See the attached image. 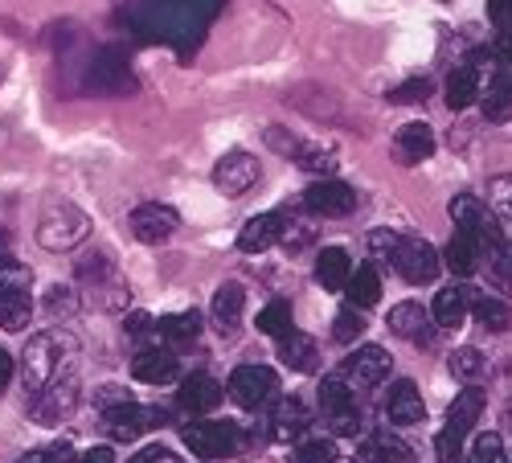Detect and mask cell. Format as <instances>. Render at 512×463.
I'll list each match as a JSON object with an SVG mask.
<instances>
[{"label": "cell", "mask_w": 512, "mask_h": 463, "mask_svg": "<svg viewBox=\"0 0 512 463\" xmlns=\"http://www.w3.org/2000/svg\"><path fill=\"white\" fill-rule=\"evenodd\" d=\"M259 177H263V168L250 152H226L218 164H213V185H218L226 197L246 193L250 185H259Z\"/></svg>", "instance_id": "obj_13"}, {"label": "cell", "mask_w": 512, "mask_h": 463, "mask_svg": "<svg viewBox=\"0 0 512 463\" xmlns=\"http://www.w3.org/2000/svg\"><path fill=\"white\" fill-rule=\"evenodd\" d=\"M390 369H394V357H390L386 349H381V345H361V349L345 361V382L357 386V390H373V386L386 382Z\"/></svg>", "instance_id": "obj_12"}, {"label": "cell", "mask_w": 512, "mask_h": 463, "mask_svg": "<svg viewBox=\"0 0 512 463\" xmlns=\"http://www.w3.org/2000/svg\"><path fill=\"white\" fill-rule=\"evenodd\" d=\"M127 398H132L127 390H119V386H103V398H99V406H103V410H111V406H119V402H127Z\"/></svg>", "instance_id": "obj_52"}, {"label": "cell", "mask_w": 512, "mask_h": 463, "mask_svg": "<svg viewBox=\"0 0 512 463\" xmlns=\"http://www.w3.org/2000/svg\"><path fill=\"white\" fill-rule=\"evenodd\" d=\"M78 463H115V451L111 447H91Z\"/></svg>", "instance_id": "obj_53"}, {"label": "cell", "mask_w": 512, "mask_h": 463, "mask_svg": "<svg viewBox=\"0 0 512 463\" xmlns=\"http://www.w3.org/2000/svg\"><path fill=\"white\" fill-rule=\"evenodd\" d=\"M222 402V382L209 373H189L181 390H177V406L189 410V414H209L213 406Z\"/></svg>", "instance_id": "obj_16"}, {"label": "cell", "mask_w": 512, "mask_h": 463, "mask_svg": "<svg viewBox=\"0 0 512 463\" xmlns=\"http://www.w3.org/2000/svg\"><path fill=\"white\" fill-rule=\"evenodd\" d=\"M46 312L58 316V320H62V316H74V312H78L74 291H70V287H50V291H46Z\"/></svg>", "instance_id": "obj_45"}, {"label": "cell", "mask_w": 512, "mask_h": 463, "mask_svg": "<svg viewBox=\"0 0 512 463\" xmlns=\"http://www.w3.org/2000/svg\"><path fill=\"white\" fill-rule=\"evenodd\" d=\"M496 218H504V222H512V173L508 177H492V185H488V201H484Z\"/></svg>", "instance_id": "obj_38"}, {"label": "cell", "mask_w": 512, "mask_h": 463, "mask_svg": "<svg viewBox=\"0 0 512 463\" xmlns=\"http://www.w3.org/2000/svg\"><path fill=\"white\" fill-rule=\"evenodd\" d=\"M467 312L476 316L484 332H508L512 328V308L500 296H484V291H467Z\"/></svg>", "instance_id": "obj_23"}, {"label": "cell", "mask_w": 512, "mask_h": 463, "mask_svg": "<svg viewBox=\"0 0 512 463\" xmlns=\"http://www.w3.org/2000/svg\"><path fill=\"white\" fill-rule=\"evenodd\" d=\"M181 439H185V447L197 455V459H226V455H234L238 447H242V431L234 427V423H218V418H201V423H185V431H181Z\"/></svg>", "instance_id": "obj_6"}, {"label": "cell", "mask_w": 512, "mask_h": 463, "mask_svg": "<svg viewBox=\"0 0 512 463\" xmlns=\"http://www.w3.org/2000/svg\"><path fill=\"white\" fill-rule=\"evenodd\" d=\"M345 291H349V300H353L361 312L373 308V304L381 300V275H377V267H357V271L349 275Z\"/></svg>", "instance_id": "obj_33"}, {"label": "cell", "mask_w": 512, "mask_h": 463, "mask_svg": "<svg viewBox=\"0 0 512 463\" xmlns=\"http://www.w3.org/2000/svg\"><path fill=\"white\" fill-rule=\"evenodd\" d=\"M484 115L492 123H508L512 119V70H496L488 91H484Z\"/></svg>", "instance_id": "obj_28"}, {"label": "cell", "mask_w": 512, "mask_h": 463, "mask_svg": "<svg viewBox=\"0 0 512 463\" xmlns=\"http://www.w3.org/2000/svg\"><path fill=\"white\" fill-rule=\"evenodd\" d=\"M181 218H177V209L173 205H160V201H144L132 209V234L144 242V246H160L177 234Z\"/></svg>", "instance_id": "obj_11"}, {"label": "cell", "mask_w": 512, "mask_h": 463, "mask_svg": "<svg viewBox=\"0 0 512 463\" xmlns=\"http://www.w3.org/2000/svg\"><path fill=\"white\" fill-rule=\"evenodd\" d=\"M435 152V132L426 128V123H406V128H398L394 136V156L402 164H418Z\"/></svg>", "instance_id": "obj_24"}, {"label": "cell", "mask_w": 512, "mask_h": 463, "mask_svg": "<svg viewBox=\"0 0 512 463\" xmlns=\"http://www.w3.org/2000/svg\"><path fill=\"white\" fill-rule=\"evenodd\" d=\"M291 328V308L279 300V304H267L263 312H259V332H267V336H283Z\"/></svg>", "instance_id": "obj_44"}, {"label": "cell", "mask_w": 512, "mask_h": 463, "mask_svg": "<svg viewBox=\"0 0 512 463\" xmlns=\"http://www.w3.org/2000/svg\"><path fill=\"white\" fill-rule=\"evenodd\" d=\"M279 242V214H259L250 218L238 234V250L242 255H263V250H271Z\"/></svg>", "instance_id": "obj_25"}, {"label": "cell", "mask_w": 512, "mask_h": 463, "mask_svg": "<svg viewBox=\"0 0 512 463\" xmlns=\"http://www.w3.org/2000/svg\"><path fill=\"white\" fill-rule=\"evenodd\" d=\"M74 410H78V382H74L70 373L58 377V382H50L41 394L29 398V418H33V423H46V427L66 423Z\"/></svg>", "instance_id": "obj_8"}, {"label": "cell", "mask_w": 512, "mask_h": 463, "mask_svg": "<svg viewBox=\"0 0 512 463\" xmlns=\"http://www.w3.org/2000/svg\"><path fill=\"white\" fill-rule=\"evenodd\" d=\"M480 255H484V246H480L472 234L455 230L451 242H447V250H443V263H447L451 275L467 279V275H476V271H480Z\"/></svg>", "instance_id": "obj_21"}, {"label": "cell", "mask_w": 512, "mask_h": 463, "mask_svg": "<svg viewBox=\"0 0 512 463\" xmlns=\"http://www.w3.org/2000/svg\"><path fill=\"white\" fill-rule=\"evenodd\" d=\"M29 283H33L29 267H21V263L9 259V255H0V296H13V291H29Z\"/></svg>", "instance_id": "obj_37"}, {"label": "cell", "mask_w": 512, "mask_h": 463, "mask_svg": "<svg viewBox=\"0 0 512 463\" xmlns=\"http://www.w3.org/2000/svg\"><path fill=\"white\" fill-rule=\"evenodd\" d=\"M508 463H512V459H508Z\"/></svg>", "instance_id": "obj_56"}, {"label": "cell", "mask_w": 512, "mask_h": 463, "mask_svg": "<svg viewBox=\"0 0 512 463\" xmlns=\"http://www.w3.org/2000/svg\"><path fill=\"white\" fill-rule=\"evenodd\" d=\"M320 414H324L332 435H340V439L361 435V414L353 402V386L345 377H324L320 382Z\"/></svg>", "instance_id": "obj_4"}, {"label": "cell", "mask_w": 512, "mask_h": 463, "mask_svg": "<svg viewBox=\"0 0 512 463\" xmlns=\"http://www.w3.org/2000/svg\"><path fill=\"white\" fill-rule=\"evenodd\" d=\"M111 279H115V267H111L107 250H91V255L78 259V283L87 287V296H91V291H99L103 283H111Z\"/></svg>", "instance_id": "obj_32"}, {"label": "cell", "mask_w": 512, "mask_h": 463, "mask_svg": "<svg viewBox=\"0 0 512 463\" xmlns=\"http://www.w3.org/2000/svg\"><path fill=\"white\" fill-rule=\"evenodd\" d=\"M488 17H492V25L500 33L512 29V0H488Z\"/></svg>", "instance_id": "obj_50"}, {"label": "cell", "mask_w": 512, "mask_h": 463, "mask_svg": "<svg viewBox=\"0 0 512 463\" xmlns=\"http://www.w3.org/2000/svg\"><path fill=\"white\" fill-rule=\"evenodd\" d=\"M9 377H13V357H9L5 349H0V390L9 386Z\"/></svg>", "instance_id": "obj_55"}, {"label": "cell", "mask_w": 512, "mask_h": 463, "mask_svg": "<svg viewBox=\"0 0 512 463\" xmlns=\"http://www.w3.org/2000/svg\"><path fill=\"white\" fill-rule=\"evenodd\" d=\"M451 222H455V230L472 234L480 246H492L496 238H504L500 226H496V214H492V209L480 197H472V193H459L451 201Z\"/></svg>", "instance_id": "obj_9"}, {"label": "cell", "mask_w": 512, "mask_h": 463, "mask_svg": "<svg viewBox=\"0 0 512 463\" xmlns=\"http://www.w3.org/2000/svg\"><path fill=\"white\" fill-rule=\"evenodd\" d=\"M394 267H398V275H402L406 283H414V287L435 283L439 271H443V263H439V255H435V246H431V242H422V238H402L398 255H394Z\"/></svg>", "instance_id": "obj_10"}, {"label": "cell", "mask_w": 512, "mask_h": 463, "mask_svg": "<svg viewBox=\"0 0 512 463\" xmlns=\"http://www.w3.org/2000/svg\"><path fill=\"white\" fill-rule=\"evenodd\" d=\"M476 99H480V74L472 66L451 70V78H447V107L463 111V107H472Z\"/></svg>", "instance_id": "obj_31"}, {"label": "cell", "mask_w": 512, "mask_h": 463, "mask_svg": "<svg viewBox=\"0 0 512 463\" xmlns=\"http://www.w3.org/2000/svg\"><path fill=\"white\" fill-rule=\"evenodd\" d=\"M279 361H283L287 369H295V373H312V369L320 365V349H316V341H312L308 332L287 328V332L279 336Z\"/></svg>", "instance_id": "obj_20"}, {"label": "cell", "mask_w": 512, "mask_h": 463, "mask_svg": "<svg viewBox=\"0 0 512 463\" xmlns=\"http://www.w3.org/2000/svg\"><path fill=\"white\" fill-rule=\"evenodd\" d=\"M164 423V410H156V406H140V402H119V406H111V410H103V427H107V435L111 439H119V443H132V439H140L144 431H152V427H160Z\"/></svg>", "instance_id": "obj_7"}, {"label": "cell", "mask_w": 512, "mask_h": 463, "mask_svg": "<svg viewBox=\"0 0 512 463\" xmlns=\"http://www.w3.org/2000/svg\"><path fill=\"white\" fill-rule=\"evenodd\" d=\"M361 332H365V316H361V308H357V312H353V308H345V312H340V316L332 320V336H336L340 345L357 341Z\"/></svg>", "instance_id": "obj_43"}, {"label": "cell", "mask_w": 512, "mask_h": 463, "mask_svg": "<svg viewBox=\"0 0 512 463\" xmlns=\"http://www.w3.org/2000/svg\"><path fill=\"white\" fill-rule=\"evenodd\" d=\"M156 336L168 345H177V349H189L197 345V336H201V316L197 312H173V316H160L156 320Z\"/></svg>", "instance_id": "obj_26"}, {"label": "cell", "mask_w": 512, "mask_h": 463, "mask_svg": "<svg viewBox=\"0 0 512 463\" xmlns=\"http://www.w3.org/2000/svg\"><path fill=\"white\" fill-rule=\"evenodd\" d=\"M431 320L439 328H459L467 320V287H443L431 304Z\"/></svg>", "instance_id": "obj_29"}, {"label": "cell", "mask_w": 512, "mask_h": 463, "mask_svg": "<svg viewBox=\"0 0 512 463\" xmlns=\"http://www.w3.org/2000/svg\"><path fill=\"white\" fill-rule=\"evenodd\" d=\"M295 164L308 168V173H316V177H332V173H336V156H332L328 148H308V144H304V152L295 156Z\"/></svg>", "instance_id": "obj_42"}, {"label": "cell", "mask_w": 512, "mask_h": 463, "mask_svg": "<svg viewBox=\"0 0 512 463\" xmlns=\"http://www.w3.org/2000/svg\"><path fill=\"white\" fill-rule=\"evenodd\" d=\"M349 275H353L349 250H340V246L320 250V259H316V279H320V287H328V291H345Z\"/></svg>", "instance_id": "obj_27"}, {"label": "cell", "mask_w": 512, "mask_h": 463, "mask_svg": "<svg viewBox=\"0 0 512 463\" xmlns=\"http://www.w3.org/2000/svg\"><path fill=\"white\" fill-rule=\"evenodd\" d=\"M267 144H271V148H275L279 156H291V160H295V156H300V152H304V144H300V140H295L291 132H283V128H271V132H267Z\"/></svg>", "instance_id": "obj_48"}, {"label": "cell", "mask_w": 512, "mask_h": 463, "mask_svg": "<svg viewBox=\"0 0 512 463\" xmlns=\"http://www.w3.org/2000/svg\"><path fill=\"white\" fill-rule=\"evenodd\" d=\"M390 332H398L402 341H418V345H431V316H426V308H418L414 300L398 304L390 316Z\"/></svg>", "instance_id": "obj_22"}, {"label": "cell", "mask_w": 512, "mask_h": 463, "mask_svg": "<svg viewBox=\"0 0 512 463\" xmlns=\"http://www.w3.org/2000/svg\"><path fill=\"white\" fill-rule=\"evenodd\" d=\"M361 463H414V451L402 443V439H394V435H373V439H365V447H361Z\"/></svg>", "instance_id": "obj_30"}, {"label": "cell", "mask_w": 512, "mask_h": 463, "mask_svg": "<svg viewBox=\"0 0 512 463\" xmlns=\"http://www.w3.org/2000/svg\"><path fill=\"white\" fill-rule=\"evenodd\" d=\"M422 414H426V406H422L418 386L414 382H394V390L386 394V418L390 423L394 427H418Z\"/></svg>", "instance_id": "obj_18"}, {"label": "cell", "mask_w": 512, "mask_h": 463, "mask_svg": "<svg viewBox=\"0 0 512 463\" xmlns=\"http://www.w3.org/2000/svg\"><path fill=\"white\" fill-rule=\"evenodd\" d=\"M426 95H431V82H426V78H410L406 87H398L390 95V103H414V99H426Z\"/></svg>", "instance_id": "obj_49"}, {"label": "cell", "mask_w": 512, "mask_h": 463, "mask_svg": "<svg viewBox=\"0 0 512 463\" xmlns=\"http://www.w3.org/2000/svg\"><path fill=\"white\" fill-rule=\"evenodd\" d=\"M484 414V390L480 386H463L459 398H451V410H447V423L439 431V459L443 463H459V451L467 443V435L476 431Z\"/></svg>", "instance_id": "obj_3"}, {"label": "cell", "mask_w": 512, "mask_h": 463, "mask_svg": "<svg viewBox=\"0 0 512 463\" xmlns=\"http://www.w3.org/2000/svg\"><path fill=\"white\" fill-rule=\"evenodd\" d=\"M467 463H508L500 435H496V431H484V435L472 443V451H467Z\"/></svg>", "instance_id": "obj_40"}, {"label": "cell", "mask_w": 512, "mask_h": 463, "mask_svg": "<svg viewBox=\"0 0 512 463\" xmlns=\"http://www.w3.org/2000/svg\"><path fill=\"white\" fill-rule=\"evenodd\" d=\"M132 463H181V459H177L173 451H168V447H160V443H152V447H144V451H140V455H136Z\"/></svg>", "instance_id": "obj_51"}, {"label": "cell", "mask_w": 512, "mask_h": 463, "mask_svg": "<svg viewBox=\"0 0 512 463\" xmlns=\"http://www.w3.org/2000/svg\"><path fill=\"white\" fill-rule=\"evenodd\" d=\"M304 205L312 209V214H320V218H349L353 209H357V193H353L345 181L324 177L320 185H312V189L304 193Z\"/></svg>", "instance_id": "obj_14"}, {"label": "cell", "mask_w": 512, "mask_h": 463, "mask_svg": "<svg viewBox=\"0 0 512 463\" xmlns=\"http://www.w3.org/2000/svg\"><path fill=\"white\" fill-rule=\"evenodd\" d=\"M308 423H312V414H308V406H304L300 398H279L275 410H271V435H275L279 443L300 439V435L308 431Z\"/></svg>", "instance_id": "obj_19"}, {"label": "cell", "mask_w": 512, "mask_h": 463, "mask_svg": "<svg viewBox=\"0 0 512 463\" xmlns=\"http://www.w3.org/2000/svg\"><path fill=\"white\" fill-rule=\"evenodd\" d=\"M74 365V345L66 332H37L29 336L25 345V357H21V386L25 394H41L50 382H58V377H66Z\"/></svg>", "instance_id": "obj_1"}, {"label": "cell", "mask_w": 512, "mask_h": 463, "mask_svg": "<svg viewBox=\"0 0 512 463\" xmlns=\"http://www.w3.org/2000/svg\"><path fill=\"white\" fill-rule=\"evenodd\" d=\"M33 308H29V291H13V296H0V328L5 332H25Z\"/></svg>", "instance_id": "obj_35"}, {"label": "cell", "mask_w": 512, "mask_h": 463, "mask_svg": "<svg viewBox=\"0 0 512 463\" xmlns=\"http://www.w3.org/2000/svg\"><path fill=\"white\" fill-rule=\"evenodd\" d=\"M123 332H127V341H136V345H144V341H148V336L156 332V320H152L148 312H132V316H127V320H123Z\"/></svg>", "instance_id": "obj_46"}, {"label": "cell", "mask_w": 512, "mask_h": 463, "mask_svg": "<svg viewBox=\"0 0 512 463\" xmlns=\"http://www.w3.org/2000/svg\"><path fill=\"white\" fill-rule=\"evenodd\" d=\"M17 463H70V447H66V443H54V447H37V451H25Z\"/></svg>", "instance_id": "obj_47"}, {"label": "cell", "mask_w": 512, "mask_h": 463, "mask_svg": "<svg viewBox=\"0 0 512 463\" xmlns=\"http://www.w3.org/2000/svg\"><path fill=\"white\" fill-rule=\"evenodd\" d=\"M447 365H451V377H459L463 386H480L488 377V361L480 349H455Z\"/></svg>", "instance_id": "obj_34"}, {"label": "cell", "mask_w": 512, "mask_h": 463, "mask_svg": "<svg viewBox=\"0 0 512 463\" xmlns=\"http://www.w3.org/2000/svg\"><path fill=\"white\" fill-rule=\"evenodd\" d=\"M496 54H500V62H508V66H512V29H504V33H500Z\"/></svg>", "instance_id": "obj_54"}, {"label": "cell", "mask_w": 512, "mask_h": 463, "mask_svg": "<svg viewBox=\"0 0 512 463\" xmlns=\"http://www.w3.org/2000/svg\"><path fill=\"white\" fill-rule=\"evenodd\" d=\"M242 312H246V291H242L238 283H222L218 291H213L209 316H213V324L222 328V336H234V332H238Z\"/></svg>", "instance_id": "obj_17"}, {"label": "cell", "mask_w": 512, "mask_h": 463, "mask_svg": "<svg viewBox=\"0 0 512 463\" xmlns=\"http://www.w3.org/2000/svg\"><path fill=\"white\" fill-rule=\"evenodd\" d=\"M91 214L78 209L74 201H50L37 218V242L46 250H74L91 238Z\"/></svg>", "instance_id": "obj_2"}, {"label": "cell", "mask_w": 512, "mask_h": 463, "mask_svg": "<svg viewBox=\"0 0 512 463\" xmlns=\"http://www.w3.org/2000/svg\"><path fill=\"white\" fill-rule=\"evenodd\" d=\"M177 373H181V361H177L173 349H164V345H148L132 361V377L144 386H168V382H177Z\"/></svg>", "instance_id": "obj_15"}, {"label": "cell", "mask_w": 512, "mask_h": 463, "mask_svg": "<svg viewBox=\"0 0 512 463\" xmlns=\"http://www.w3.org/2000/svg\"><path fill=\"white\" fill-rule=\"evenodd\" d=\"M365 246H369V255H373V259H386V263H394L398 246H402V234H398V230H369Z\"/></svg>", "instance_id": "obj_41"}, {"label": "cell", "mask_w": 512, "mask_h": 463, "mask_svg": "<svg viewBox=\"0 0 512 463\" xmlns=\"http://www.w3.org/2000/svg\"><path fill=\"white\" fill-rule=\"evenodd\" d=\"M295 463H336V443L332 439H300V447H295Z\"/></svg>", "instance_id": "obj_39"}, {"label": "cell", "mask_w": 512, "mask_h": 463, "mask_svg": "<svg viewBox=\"0 0 512 463\" xmlns=\"http://www.w3.org/2000/svg\"><path fill=\"white\" fill-rule=\"evenodd\" d=\"M226 394L242 406V410H263L279 398V373L271 365H238L230 373Z\"/></svg>", "instance_id": "obj_5"}, {"label": "cell", "mask_w": 512, "mask_h": 463, "mask_svg": "<svg viewBox=\"0 0 512 463\" xmlns=\"http://www.w3.org/2000/svg\"><path fill=\"white\" fill-rule=\"evenodd\" d=\"M484 250H488V267H492L496 283L512 291V242H508V238H496V242L484 246Z\"/></svg>", "instance_id": "obj_36"}]
</instances>
